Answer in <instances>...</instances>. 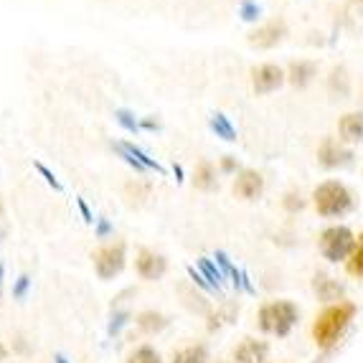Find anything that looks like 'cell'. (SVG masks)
<instances>
[{
	"label": "cell",
	"mask_w": 363,
	"mask_h": 363,
	"mask_svg": "<svg viewBox=\"0 0 363 363\" xmlns=\"http://www.w3.org/2000/svg\"><path fill=\"white\" fill-rule=\"evenodd\" d=\"M358 308L351 300H340V303L325 305L320 313L315 315L313 328H310V335H313V343L320 348V351H330L335 348L343 333L348 330V325L356 318Z\"/></svg>",
	"instance_id": "1"
},
{
	"label": "cell",
	"mask_w": 363,
	"mask_h": 363,
	"mask_svg": "<svg viewBox=\"0 0 363 363\" xmlns=\"http://www.w3.org/2000/svg\"><path fill=\"white\" fill-rule=\"evenodd\" d=\"M313 208L320 218L335 221V218H345L348 213H353L356 208V196L343 181L338 178H328L320 181L313 188Z\"/></svg>",
	"instance_id": "2"
},
{
	"label": "cell",
	"mask_w": 363,
	"mask_h": 363,
	"mask_svg": "<svg viewBox=\"0 0 363 363\" xmlns=\"http://www.w3.org/2000/svg\"><path fill=\"white\" fill-rule=\"evenodd\" d=\"M300 323V308L292 300H269L257 310V328L259 333L274 335V338H287L292 328Z\"/></svg>",
	"instance_id": "3"
},
{
	"label": "cell",
	"mask_w": 363,
	"mask_h": 363,
	"mask_svg": "<svg viewBox=\"0 0 363 363\" xmlns=\"http://www.w3.org/2000/svg\"><path fill=\"white\" fill-rule=\"evenodd\" d=\"M356 231L345 224H330L318 236V249L320 257L330 264H345L351 259L353 249H356Z\"/></svg>",
	"instance_id": "4"
},
{
	"label": "cell",
	"mask_w": 363,
	"mask_h": 363,
	"mask_svg": "<svg viewBox=\"0 0 363 363\" xmlns=\"http://www.w3.org/2000/svg\"><path fill=\"white\" fill-rule=\"evenodd\" d=\"M315 160L323 170H345L353 165L356 152L351 145L340 143L338 138H323L318 150H315Z\"/></svg>",
	"instance_id": "5"
},
{
	"label": "cell",
	"mask_w": 363,
	"mask_h": 363,
	"mask_svg": "<svg viewBox=\"0 0 363 363\" xmlns=\"http://www.w3.org/2000/svg\"><path fill=\"white\" fill-rule=\"evenodd\" d=\"M91 259H94V272H97L99 279H115L125 269V264H128V244H107V247L97 249Z\"/></svg>",
	"instance_id": "6"
},
{
	"label": "cell",
	"mask_w": 363,
	"mask_h": 363,
	"mask_svg": "<svg viewBox=\"0 0 363 363\" xmlns=\"http://www.w3.org/2000/svg\"><path fill=\"white\" fill-rule=\"evenodd\" d=\"M285 84H287V72L279 64L267 61V64H259V67L252 69V89H255L257 97H267V94L282 89Z\"/></svg>",
	"instance_id": "7"
},
{
	"label": "cell",
	"mask_w": 363,
	"mask_h": 363,
	"mask_svg": "<svg viewBox=\"0 0 363 363\" xmlns=\"http://www.w3.org/2000/svg\"><path fill=\"white\" fill-rule=\"evenodd\" d=\"M287 36H290L287 21L285 18H272V21H267V23L257 26V28L249 33V43L259 51H269V49H277L279 43L285 41Z\"/></svg>",
	"instance_id": "8"
},
{
	"label": "cell",
	"mask_w": 363,
	"mask_h": 363,
	"mask_svg": "<svg viewBox=\"0 0 363 363\" xmlns=\"http://www.w3.org/2000/svg\"><path fill=\"white\" fill-rule=\"evenodd\" d=\"M267 191V181L259 170L255 168H242L234 178V196L242 201H259Z\"/></svg>",
	"instance_id": "9"
},
{
	"label": "cell",
	"mask_w": 363,
	"mask_h": 363,
	"mask_svg": "<svg viewBox=\"0 0 363 363\" xmlns=\"http://www.w3.org/2000/svg\"><path fill=\"white\" fill-rule=\"evenodd\" d=\"M310 287H313V295L318 297L323 305H333V303L345 300V285L340 282L338 277L323 272V269H318V272L313 274V282H310Z\"/></svg>",
	"instance_id": "10"
},
{
	"label": "cell",
	"mask_w": 363,
	"mask_h": 363,
	"mask_svg": "<svg viewBox=\"0 0 363 363\" xmlns=\"http://www.w3.org/2000/svg\"><path fill=\"white\" fill-rule=\"evenodd\" d=\"M135 269L147 282H157V279H163L165 272H168V259L160 252H155V249L145 247L140 249L138 257H135Z\"/></svg>",
	"instance_id": "11"
},
{
	"label": "cell",
	"mask_w": 363,
	"mask_h": 363,
	"mask_svg": "<svg viewBox=\"0 0 363 363\" xmlns=\"http://www.w3.org/2000/svg\"><path fill=\"white\" fill-rule=\"evenodd\" d=\"M231 356H234V363H267V358H269V343L247 335V338L239 340V345H234Z\"/></svg>",
	"instance_id": "12"
},
{
	"label": "cell",
	"mask_w": 363,
	"mask_h": 363,
	"mask_svg": "<svg viewBox=\"0 0 363 363\" xmlns=\"http://www.w3.org/2000/svg\"><path fill=\"white\" fill-rule=\"evenodd\" d=\"M338 140L345 145H361L363 143V109H351L338 117Z\"/></svg>",
	"instance_id": "13"
},
{
	"label": "cell",
	"mask_w": 363,
	"mask_h": 363,
	"mask_svg": "<svg viewBox=\"0 0 363 363\" xmlns=\"http://www.w3.org/2000/svg\"><path fill=\"white\" fill-rule=\"evenodd\" d=\"M285 72H287V84H290L292 89L303 91V89H308L315 82V77H318V64L310 59H295L287 64Z\"/></svg>",
	"instance_id": "14"
},
{
	"label": "cell",
	"mask_w": 363,
	"mask_h": 363,
	"mask_svg": "<svg viewBox=\"0 0 363 363\" xmlns=\"http://www.w3.org/2000/svg\"><path fill=\"white\" fill-rule=\"evenodd\" d=\"M325 89L330 94V99H348L353 91L351 84V74L345 67H333L330 74H328V82H325Z\"/></svg>",
	"instance_id": "15"
},
{
	"label": "cell",
	"mask_w": 363,
	"mask_h": 363,
	"mask_svg": "<svg viewBox=\"0 0 363 363\" xmlns=\"http://www.w3.org/2000/svg\"><path fill=\"white\" fill-rule=\"evenodd\" d=\"M218 173L216 168H213L211 160H199V165H196L194 170V188H199V191H203V194H211V191H216L218 188Z\"/></svg>",
	"instance_id": "16"
},
{
	"label": "cell",
	"mask_w": 363,
	"mask_h": 363,
	"mask_svg": "<svg viewBox=\"0 0 363 363\" xmlns=\"http://www.w3.org/2000/svg\"><path fill=\"white\" fill-rule=\"evenodd\" d=\"M135 323H138L140 330H143V333H147V335L163 333L165 328L170 325L168 315L157 313V310H143V313H140L138 318H135Z\"/></svg>",
	"instance_id": "17"
},
{
	"label": "cell",
	"mask_w": 363,
	"mask_h": 363,
	"mask_svg": "<svg viewBox=\"0 0 363 363\" xmlns=\"http://www.w3.org/2000/svg\"><path fill=\"white\" fill-rule=\"evenodd\" d=\"M211 361V353L203 343L186 345L181 351L173 353V363H208Z\"/></svg>",
	"instance_id": "18"
},
{
	"label": "cell",
	"mask_w": 363,
	"mask_h": 363,
	"mask_svg": "<svg viewBox=\"0 0 363 363\" xmlns=\"http://www.w3.org/2000/svg\"><path fill=\"white\" fill-rule=\"evenodd\" d=\"M211 130L216 133V138L226 140V143H234L236 140V128L231 125V120L224 112H213L211 115Z\"/></svg>",
	"instance_id": "19"
},
{
	"label": "cell",
	"mask_w": 363,
	"mask_h": 363,
	"mask_svg": "<svg viewBox=\"0 0 363 363\" xmlns=\"http://www.w3.org/2000/svg\"><path fill=\"white\" fill-rule=\"evenodd\" d=\"M345 272L356 279H363V234H358L356 249H353L351 259L345 262Z\"/></svg>",
	"instance_id": "20"
},
{
	"label": "cell",
	"mask_w": 363,
	"mask_h": 363,
	"mask_svg": "<svg viewBox=\"0 0 363 363\" xmlns=\"http://www.w3.org/2000/svg\"><path fill=\"white\" fill-rule=\"evenodd\" d=\"M282 208H285L287 213H292V216H295V213H303L305 208H308V199H305L300 191L292 188V191H287V194L282 196Z\"/></svg>",
	"instance_id": "21"
},
{
	"label": "cell",
	"mask_w": 363,
	"mask_h": 363,
	"mask_svg": "<svg viewBox=\"0 0 363 363\" xmlns=\"http://www.w3.org/2000/svg\"><path fill=\"white\" fill-rule=\"evenodd\" d=\"M122 145H125V150H128V152H133V155L138 157V163L143 165V168H145V170H155V173H163V165L157 163L155 157H150V155H147V152L143 150V147L133 145V143H122Z\"/></svg>",
	"instance_id": "22"
},
{
	"label": "cell",
	"mask_w": 363,
	"mask_h": 363,
	"mask_svg": "<svg viewBox=\"0 0 363 363\" xmlns=\"http://www.w3.org/2000/svg\"><path fill=\"white\" fill-rule=\"evenodd\" d=\"M128 363H163V356L152 348V345H140L130 353Z\"/></svg>",
	"instance_id": "23"
},
{
	"label": "cell",
	"mask_w": 363,
	"mask_h": 363,
	"mask_svg": "<svg viewBox=\"0 0 363 363\" xmlns=\"http://www.w3.org/2000/svg\"><path fill=\"white\" fill-rule=\"evenodd\" d=\"M115 120L120 122V125L125 130H128V133H133V135L143 130V128H140V120H138V117H135L133 112H130V109H125V107L115 109Z\"/></svg>",
	"instance_id": "24"
},
{
	"label": "cell",
	"mask_w": 363,
	"mask_h": 363,
	"mask_svg": "<svg viewBox=\"0 0 363 363\" xmlns=\"http://www.w3.org/2000/svg\"><path fill=\"white\" fill-rule=\"evenodd\" d=\"M239 16H242V21H247V23H257L262 16V8L257 6V0H242Z\"/></svg>",
	"instance_id": "25"
},
{
	"label": "cell",
	"mask_w": 363,
	"mask_h": 363,
	"mask_svg": "<svg viewBox=\"0 0 363 363\" xmlns=\"http://www.w3.org/2000/svg\"><path fill=\"white\" fill-rule=\"evenodd\" d=\"M242 170V165H239V160H236L234 155H221V160H218V173H224V176H236Z\"/></svg>",
	"instance_id": "26"
},
{
	"label": "cell",
	"mask_w": 363,
	"mask_h": 363,
	"mask_svg": "<svg viewBox=\"0 0 363 363\" xmlns=\"http://www.w3.org/2000/svg\"><path fill=\"white\" fill-rule=\"evenodd\" d=\"M33 168H36L38 173H41V178H43V181H46V183H49V186L54 188V191H64V186H61V183H59V178H56L54 173H51V170L46 168V165H43V163H33Z\"/></svg>",
	"instance_id": "27"
},
{
	"label": "cell",
	"mask_w": 363,
	"mask_h": 363,
	"mask_svg": "<svg viewBox=\"0 0 363 363\" xmlns=\"http://www.w3.org/2000/svg\"><path fill=\"white\" fill-rule=\"evenodd\" d=\"M28 287H30V277L28 274H21V277L16 279V285H13V297H16V300H23V297L28 295Z\"/></svg>",
	"instance_id": "28"
},
{
	"label": "cell",
	"mask_w": 363,
	"mask_h": 363,
	"mask_svg": "<svg viewBox=\"0 0 363 363\" xmlns=\"http://www.w3.org/2000/svg\"><path fill=\"white\" fill-rule=\"evenodd\" d=\"M199 264H201V272L206 274V279H211V285H213V287H218V282H221V274H218L216 267H213L208 259H201Z\"/></svg>",
	"instance_id": "29"
},
{
	"label": "cell",
	"mask_w": 363,
	"mask_h": 363,
	"mask_svg": "<svg viewBox=\"0 0 363 363\" xmlns=\"http://www.w3.org/2000/svg\"><path fill=\"white\" fill-rule=\"evenodd\" d=\"M130 320V315L122 310V313H115L112 315V323H109V335H117L122 330V325Z\"/></svg>",
	"instance_id": "30"
},
{
	"label": "cell",
	"mask_w": 363,
	"mask_h": 363,
	"mask_svg": "<svg viewBox=\"0 0 363 363\" xmlns=\"http://www.w3.org/2000/svg\"><path fill=\"white\" fill-rule=\"evenodd\" d=\"M112 224H109L107 218H97V226H94V234H97V239H107L109 234H112Z\"/></svg>",
	"instance_id": "31"
},
{
	"label": "cell",
	"mask_w": 363,
	"mask_h": 363,
	"mask_svg": "<svg viewBox=\"0 0 363 363\" xmlns=\"http://www.w3.org/2000/svg\"><path fill=\"white\" fill-rule=\"evenodd\" d=\"M77 206H79V213H82V218H84V224H97V218L91 216L89 203H86L84 199H77Z\"/></svg>",
	"instance_id": "32"
},
{
	"label": "cell",
	"mask_w": 363,
	"mask_h": 363,
	"mask_svg": "<svg viewBox=\"0 0 363 363\" xmlns=\"http://www.w3.org/2000/svg\"><path fill=\"white\" fill-rule=\"evenodd\" d=\"M140 128L152 130V133H155V130H160V122H157L155 117H143V120H140Z\"/></svg>",
	"instance_id": "33"
},
{
	"label": "cell",
	"mask_w": 363,
	"mask_h": 363,
	"mask_svg": "<svg viewBox=\"0 0 363 363\" xmlns=\"http://www.w3.org/2000/svg\"><path fill=\"white\" fill-rule=\"evenodd\" d=\"M173 173H176V181H183V168H181V165H173Z\"/></svg>",
	"instance_id": "34"
},
{
	"label": "cell",
	"mask_w": 363,
	"mask_h": 363,
	"mask_svg": "<svg viewBox=\"0 0 363 363\" xmlns=\"http://www.w3.org/2000/svg\"><path fill=\"white\" fill-rule=\"evenodd\" d=\"M6 356H8V351H6V345H3V340H0V363L6 361Z\"/></svg>",
	"instance_id": "35"
},
{
	"label": "cell",
	"mask_w": 363,
	"mask_h": 363,
	"mask_svg": "<svg viewBox=\"0 0 363 363\" xmlns=\"http://www.w3.org/2000/svg\"><path fill=\"white\" fill-rule=\"evenodd\" d=\"M3 277H6V267H3V262H0V292H3Z\"/></svg>",
	"instance_id": "36"
},
{
	"label": "cell",
	"mask_w": 363,
	"mask_h": 363,
	"mask_svg": "<svg viewBox=\"0 0 363 363\" xmlns=\"http://www.w3.org/2000/svg\"><path fill=\"white\" fill-rule=\"evenodd\" d=\"M54 361H56V363H69V361H67V356H64V353H56V356H54Z\"/></svg>",
	"instance_id": "37"
},
{
	"label": "cell",
	"mask_w": 363,
	"mask_h": 363,
	"mask_svg": "<svg viewBox=\"0 0 363 363\" xmlns=\"http://www.w3.org/2000/svg\"><path fill=\"white\" fill-rule=\"evenodd\" d=\"M356 3H358V6H363V0H356Z\"/></svg>",
	"instance_id": "38"
}]
</instances>
